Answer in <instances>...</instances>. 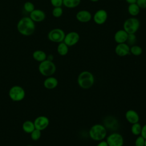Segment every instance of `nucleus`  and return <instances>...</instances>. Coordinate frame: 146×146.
Segmentation results:
<instances>
[{"label":"nucleus","mask_w":146,"mask_h":146,"mask_svg":"<svg viewBox=\"0 0 146 146\" xmlns=\"http://www.w3.org/2000/svg\"><path fill=\"white\" fill-rule=\"evenodd\" d=\"M29 17L34 22H40L43 21L46 18L45 13L40 9H34L30 13Z\"/></svg>","instance_id":"4468645a"},{"label":"nucleus","mask_w":146,"mask_h":146,"mask_svg":"<svg viewBox=\"0 0 146 146\" xmlns=\"http://www.w3.org/2000/svg\"><path fill=\"white\" fill-rule=\"evenodd\" d=\"M108 13L106 10L104 9H99L97 10L94 14L93 19L94 22L98 25H103L107 20Z\"/></svg>","instance_id":"9d476101"},{"label":"nucleus","mask_w":146,"mask_h":146,"mask_svg":"<svg viewBox=\"0 0 146 146\" xmlns=\"http://www.w3.org/2000/svg\"><path fill=\"white\" fill-rule=\"evenodd\" d=\"M35 129L34 123L31 120H26L23 123L22 129L27 133H31Z\"/></svg>","instance_id":"6ab92c4d"},{"label":"nucleus","mask_w":146,"mask_h":146,"mask_svg":"<svg viewBox=\"0 0 146 146\" xmlns=\"http://www.w3.org/2000/svg\"><path fill=\"white\" fill-rule=\"evenodd\" d=\"M34 123L35 128L42 131L48 126L50 121L47 116H39L34 120Z\"/></svg>","instance_id":"9b49d317"},{"label":"nucleus","mask_w":146,"mask_h":146,"mask_svg":"<svg viewBox=\"0 0 146 146\" xmlns=\"http://www.w3.org/2000/svg\"><path fill=\"white\" fill-rule=\"evenodd\" d=\"M33 58L37 62H41L44 61L47 58V54L44 51L40 50H37L33 52Z\"/></svg>","instance_id":"a211bd4d"},{"label":"nucleus","mask_w":146,"mask_h":146,"mask_svg":"<svg viewBox=\"0 0 146 146\" xmlns=\"http://www.w3.org/2000/svg\"><path fill=\"white\" fill-rule=\"evenodd\" d=\"M30 137L34 141L38 140L41 137V131L35 128L31 133H30Z\"/></svg>","instance_id":"bb28decb"},{"label":"nucleus","mask_w":146,"mask_h":146,"mask_svg":"<svg viewBox=\"0 0 146 146\" xmlns=\"http://www.w3.org/2000/svg\"><path fill=\"white\" fill-rule=\"evenodd\" d=\"M77 82L79 86L82 88L89 89L94 84V76L88 71H83L79 74L77 78Z\"/></svg>","instance_id":"f03ea898"},{"label":"nucleus","mask_w":146,"mask_h":146,"mask_svg":"<svg viewBox=\"0 0 146 146\" xmlns=\"http://www.w3.org/2000/svg\"><path fill=\"white\" fill-rule=\"evenodd\" d=\"M139 20L134 17H130L125 20L123 23V29L128 34H135L140 27Z\"/></svg>","instance_id":"39448f33"},{"label":"nucleus","mask_w":146,"mask_h":146,"mask_svg":"<svg viewBox=\"0 0 146 146\" xmlns=\"http://www.w3.org/2000/svg\"><path fill=\"white\" fill-rule=\"evenodd\" d=\"M143 52L142 48L137 45H132L130 47V54L135 56H139Z\"/></svg>","instance_id":"b1692460"},{"label":"nucleus","mask_w":146,"mask_h":146,"mask_svg":"<svg viewBox=\"0 0 146 146\" xmlns=\"http://www.w3.org/2000/svg\"><path fill=\"white\" fill-rule=\"evenodd\" d=\"M26 146H34V145H27Z\"/></svg>","instance_id":"4c0bfd02"},{"label":"nucleus","mask_w":146,"mask_h":146,"mask_svg":"<svg viewBox=\"0 0 146 146\" xmlns=\"http://www.w3.org/2000/svg\"><path fill=\"white\" fill-rule=\"evenodd\" d=\"M65 35L66 34L62 29L59 28H55L52 29L48 32L47 34V38L50 41L59 43L63 42Z\"/></svg>","instance_id":"0eeeda50"},{"label":"nucleus","mask_w":146,"mask_h":146,"mask_svg":"<svg viewBox=\"0 0 146 146\" xmlns=\"http://www.w3.org/2000/svg\"><path fill=\"white\" fill-rule=\"evenodd\" d=\"M47 60H50V61H53V59H54V56L52 54H49L48 55H47V58H46Z\"/></svg>","instance_id":"72a5a7b5"},{"label":"nucleus","mask_w":146,"mask_h":146,"mask_svg":"<svg viewBox=\"0 0 146 146\" xmlns=\"http://www.w3.org/2000/svg\"><path fill=\"white\" fill-rule=\"evenodd\" d=\"M128 12L132 17H135L137 15H139L140 11V8L138 6V5L135 3L132 4H129L127 9Z\"/></svg>","instance_id":"aec40b11"},{"label":"nucleus","mask_w":146,"mask_h":146,"mask_svg":"<svg viewBox=\"0 0 146 146\" xmlns=\"http://www.w3.org/2000/svg\"><path fill=\"white\" fill-rule=\"evenodd\" d=\"M120 1H123V0H120Z\"/></svg>","instance_id":"58836bf2"},{"label":"nucleus","mask_w":146,"mask_h":146,"mask_svg":"<svg viewBox=\"0 0 146 146\" xmlns=\"http://www.w3.org/2000/svg\"><path fill=\"white\" fill-rule=\"evenodd\" d=\"M75 17L77 21L81 23L88 22L92 18L91 13L86 10H81L78 11L76 14Z\"/></svg>","instance_id":"ddd939ff"},{"label":"nucleus","mask_w":146,"mask_h":146,"mask_svg":"<svg viewBox=\"0 0 146 146\" xmlns=\"http://www.w3.org/2000/svg\"><path fill=\"white\" fill-rule=\"evenodd\" d=\"M126 120L131 124L138 123L140 120V117L138 113L133 110H129L127 111L125 114Z\"/></svg>","instance_id":"2eb2a0df"},{"label":"nucleus","mask_w":146,"mask_h":146,"mask_svg":"<svg viewBox=\"0 0 146 146\" xmlns=\"http://www.w3.org/2000/svg\"><path fill=\"white\" fill-rule=\"evenodd\" d=\"M91 2H98V1H99V0H90Z\"/></svg>","instance_id":"c9c22d12"},{"label":"nucleus","mask_w":146,"mask_h":146,"mask_svg":"<svg viewBox=\"0 0 146 146\" xmlns=\"http://www.w3.org/2000/svg\"><path fill=\"white\" fill-rule=\"evenodd\" d=\"M136 3L140 9H146V0H137Z\"/></svg>","instance_id":"7c9ffc66"},{"label":"nucleus","mask_w":146,"mask_h":146,"mask_svg":"<svg viewBox=\"0 0 146 146\" xmlns=\"http://www.w3.org/2000/svg\"><path fill=\"white\" fill-rule=\"evenodd\" d=\"M57 52L61 56H65L68 52V46L63 42L58 43L57 46Z\"/></svg>","instance_id":"412c9836"},{"label":"nucleus","mask_w":146,"mask_h":146,"mask_svg":"<svg viewBox=\"0 0 146 146\" xmlns=\"http://www.w3.org/2000/svg\"><path fill=\"white\" fill-rule=\"evenodd\" d=\"M145 139L141 135L137 136V138L135 141V146H144Z\"/></svg>","instance_id":"c85d7f7f"},{"label":"nucleus","mask_w":146,"mask_h":146,"mask_svg":"<svg viewBox=\"0 0 146 146\" xmlns=\"http://www.w3.org/2000/svg\"><path fill=\"white\" fill-rule=\"evenodd\" d=\"M140 135L142 136L145 139H146V124L142 127Z\"/></svg>","instance_id":"2f4dec72"},{"label":"nucleus","mask_w":146,"mask_h":146,"mask_svg":"<svg viewBox=\"0 0 146 146\" xmlns=\"http://www.w3.org/2000/svg\"><path fill=\"white\" fill-rule=\"evenodd\" d=\"M106 141L108 146H123L124 139L121 134L117 132H113L106 137Z\"/></svg>","instance_id":"6e6552de"},{"label":"nucleus","mask_w":146,"mask_h":146,"mask_svg":"<svg viewBox=\"0 0 146 146\" xmlns=\"http://www.w3.org/2000/svg\"><path fill=\"white\" fill-rule=\"evenodd\" d=\"M17 29L21 35L30 36L35 31V22L29 17H22L17 23Z\"/></svg>","instance_id":"f257e3e1"},{"label":"nucleus","mask_w":146,"mask_h":146,"mask_svg":"<svg viewBox=\"0 0 146 146\" xmlns=\"http://www.w3.org/2000/svg\"><path fill=\"white\" fill-rule=\"evenodd\" d=\"M23 9L26 12L30 13L35 9V6L31 2L27 1L23 5Z\"/></svg>","instance_id":"a878e982"},{"label":"nucleus","mask_w":146,"mask_h":146,"mask_svg":"<svg viewBox=\"0 0 146 146\" xmlns=\"http://www.w3.org/2000/svg\"><path fill=\"white\" fill-rule=\"evenodd\" d=\"M9 96L13 101L20 102L25 97V91L21 86H14L9 90Z\"/></svg>","instance_id":"423d86ee"},{"label":"nucleus","mask_w":146,"mask_h":146,"mask_svg":"<svg viewBox=\"0 0 146 146\" xmlns=\"http://www.w3.org/2000/svg\"><path fill=\"white\" fill-rule=\"evenodd\" d=\"M128 35V34L124 29L119 30L114 34V40L117 44L126 43Z\"/></svg>","instance_id":"dca6fc26"},{"label":"nucleus","mask_w":146,"mask_h":146,"mask_svg":"<svg viewBox=\"0 0 146 146\" xmlns=\"http://www.w3.org/2000/svg\"><path fill=\"white\" fill-rule=\"evenodd\" d=\"M63 11L62 7H54L52 10V15L55 18H59L63 14Z\"/></svg>","instance_id":"393cba45"},{"label":"nucleus","mask_w":146,"mask_h":146,"mask_svg":"<svg viewBox=\"0 0 146 146\" xmlns=\"http://www.w3.org/2000/svg\"><path fill=\"white\" fill-rule=\"evenodd\" d=\"M115 52L119 56H125L130 54V46L126 43H118L115 48Z\"/></svg>","instance_id":"f8f14e48"},{"label":"nucleus","mask_w":146,"mask_h":146,"mask_svg":"<svg viewBox=\"0 0 146 146\" xmlns=\"http://www.w3.org/2000/svg\"><path fill=\"white\" fill-rule=\"evenodd\" d=\"M81 2V0H63V5L69 9L78 7Z\"/></svg>","instance_id":"4be33fe9"},{"label":"nucleus","mask_w":146,"mask_h":146,"mask_svg":"<svg viewBox=\"0 0 146 146\" xmlns=\"http://www.w3.org/2000/svg\"><path fill=\"white\" fill-rule=\"evenodd\" d=\"M144 146H146V139H145V144H144Z\"/></svg>","instance_id":"e433bc0d"},{"label":"nucleus","mask_w":146,"mask_h":146,"mask_svg":"<svg viewBox=\"0 0 146 146\" xmlns=\"http://www.w3.org/2000/svg\"><path fill=\"white\" fill-rule=\"evenodd\" d=\"M107 131L106 128L102 124H96L93 125L89 130L90 138L95 141H101L107 136Z\"/></svg>","instance_id":"7ed1b4c3"},{"label":"nucleus","mask_w":146,"mask_h":146,"mask_svg":"<svg viewBox=\"0 0 146 146\" xmlns=\"http://www.w3.org/2000/svg\"><path fill=\"white\" fill-rule=\"evenodd\" d=\"M50 3L54 7H62L63 5V0H50Z\"/></svg>","instance_id":"c756f323"},{"label":"nucleus","mask_w":146,"mask_h":146,"mask_svg":"<svg viewBox=\"0 0 146 146\" xmlns=\"http://www.w3.org/2000/svg\"><path fill=\"white\" fill-rule=\"evenodd\" d=\"M137 0H125V1L128 3V4H132V3H135L136 2Z\"/></svg>","instance_id":"f704fd0d"},{"label":"nucleus","mask_w":146,"mask_h":146,"mask_svg":"<svg viewBox=\"0 0 146 146\" xmlns=\"http://www.w3.org/2000/svg\"><path fill=\"white\" fill-rule=\"evenodd\" d=\"M96 146H108L106 140H101L99 141V143L96 145Z\"/></svg>","instance_id":"473e14b6"},{"label":"nucleus","mask_w":146,"mask_h":146,"mask_svg":"<svg viewBox=\"0 0 146 146\" xmlns=\"http://www.w3.org/2000/svg\"><path fill=\"white\" fill-rule=\"evenodd\" d=\"M58 84L57 79L54 76H48L43 82L44 87L48 90H52L55 88Z\"/></svg>","instance_id":"f3484780"},{"label":"nucleus","mask_w":146,"mask_h":146,"mask_svg":"<svg viewBox=\"0 0 146 146\" xmlns=\"http://www.w3.org/2000/svg\"><path fill=\"white\" fill-rule=\"evenodd\" d=\"M56 66L52 61L44 60L40 62L38 66L39 72L44 76H50L56 71Z\"/></svg>","instance_id":"20e7f679"},{"label":"nucleus","mask_w":146,"mask_h":146,"mask_svg":"<svg viewBox=\"0 0 146 146\" xmlns=\"http://www.w3.org/2000/svg\"><path fill=\"white\" fill-rule=\"evenodd\" d=\"M80 39V35L76 31H70L65 35L63 42L68 47L75 45Z\"/></svg>","instance_id":"1a4fd4ad"},{"label":"nucleus","mask_w":146,"mask_h":146,"mask_svg":"<svg viewBox=\"0 0 146 146\" xmlns=\"http://www.w3.org/2000/svg\"><path fill=\"white\" fill-rule=\"evenodd\" d=\"M141 128H142V127L139 122L132 124L131 128V132L133 135H135V136L140 135Z\"/></svg>","instance_id":"5701e85b"},{"label":"nucleus","mask_w":146,"mask_h":146,"mask_svg":"<svg viewBox=\"0 0 146 146\" xmlns=\"http://www.w3.org/2000/svg\"><path fill=\"white\" fill-rule=\"evenodd\" d=\"M136 40V36L135 34H128V38L127 39L126 42L129 46H132L135 44V43Z\"/></svg>","instance_id":"cd10ccee"}]
</instances>
